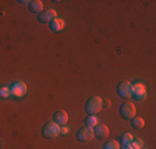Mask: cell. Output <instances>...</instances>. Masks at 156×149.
I'll list each match as a JSON object with an SVG mask.
<instances>
[{
  "label": "cell",
  "instance_id": "1",
  "mask_svg": "<svg viewBox=\"0 0 156 149\" xmlns=\"http://www.w3.org/2000/svg\"><path fill=\"white\" fill-rule=\"evenodd\" d=\"M101 109H103V99L100 98V96H91L87 101V104H85V111H87L88 114H96Z\"/></svg>",
  "mask_w": 156,
  "mask_h": 149
},
{
  "label": "cell",
  "instance_id": "2",
  "mask_svg": "<svg viewBox=\"0 0 156 149\" xmlns=\"http://www.w3.org/2000/svg\"><path fill=\"white\" fill-rule=\"evenodd\" d=\"M146 86H144L143 83H135L131 85V96L136 99V101H143V99H146Z\"/></svg>",
  "mask_w": 156,
  "mask_h": 149
},
{
  "label": "cell",
  "instance_id": "3",
  "mask_svg": "<svg viewBox=\"0 0 156 149\" xmlns=\"http://www.w3.org/2000/svg\"><path fill=\"white\" fill-rule=\"evenodd\" d=\"M42 134L47 137V139H51V137H57L60 134V126L57 123H47L42 129Z\"/></svg>",
  "mask_w": 156,
  "mask_h": 149
},
{
  "label": "cell",
  "instance_id": "4",
  "mask_svg": "<svg viewBox=\"0 0 156 149\" xmlns=\"http://www.w3.org/2000/svg\"><path fill=\"white\" fill-rule=\"evenodd\" d=\"M120 114H121V116H123L125 119H133V118H135V114H136L135 104L129 103V101L123 103V104L120 106Z\"/></svg>",
  "mask_w": 156,
  "mask_h": 149
},
{
  "label": "cell",
  "instance_id": "5",
  "mask_svg": "<svg viewBox=\"0 0 156 149\" xmlns=\"http://www.w3.org/2000/svg\"><path fill=\"white\" fill-rule=\"evenodd\" d=\"M10 93H12V96H15V98H23L25 93H27V85L22 83V81H17V83H13L12 86H10Z\"/></svg>",
  "mask_w": 156,
  "mask_h": 149
},
{
  "label": "cell",
  "instance_id": "6",
  "mask_svg": "<svg viewBox=\"0 0 156 149\" xmlns=\"http://www.w3.org/2000/svg\"><path fill=\"white\" fill-rule=\"evenodd\" d=\"M116 91H118V95L125 99L131 98V83H129V81H121V83H118Z\"/></svg>",
  "mask_w": 156,
  "mask_h": 149
},
{
  "label": "cell",
  "instance_id": "7",
  "mask_svg": "<svg viewBox=\"0 0 156 149\" xmlns=\"http://www.w3.org/2000/svg\"><path fill=\"white\" fill-rule=\"evenodd\" d=\"M76 137H78V141H81V143H87V141H90L91 137H93V129L88 128V126H83V128H80Z\"/></svg>",
  "mask_w": 156,
  "mask_h": 149
},
{
  "label": "cell",
  "instance_id": "8",
  "mask_svg": "<svg viewBox=\"0 0 156 149\" xmlns=\"http://www.w3.org/2000/svg\"><path fill=\"white\" fill-rule=\"evenodd\" d=\"M55 18H57V12H55L53 9H50V10H43V12L40 13L38 20H40V23H50Z\"/></svg>",
  "mask_w": 156,
  "mask_h": 149
},
{
  "label": "cell",
  "instance_id": "9",
  "mask_svg": "<svg viewBox=\"0 0 156 149\" xmlns=\"http://www.w3.org/2000/svg\"><path fill=\"white\" fill-rule=\"evenodd\" d=\"M108 134H110V129L106 128L105 124H98V126H95V128H93V136L98 137V139H105Z\"/></svg>",
  "mask_w": 156,
  "mask_h": 149
},
{
  "label": "cell",
  "instance_id": "10",
  "mask_svg": "<svg viewBox=\"0 0 156 149\" xmlns=\"http://www.w3.org/2000/svg\"><path fill=\"white\" fill-rule=\"evenodd\" d=\"M28 5V10L33 13H42L43 12V2L42 0H30V2H27Z\"/></svg>",
  "mask_w": 156,
  "mask_h": 149
},
{
  "label": "cell",
  "instance_id": "11",
  "mask_svg": "<svg viewBox=\"0 0 156 149\" xmlns=\"http://www.w3.org/2000/svg\"><path fill=\"white\" fill-rule=\"evenodd\" d=\"M53 123H57L58 126H65L66 123H68V114L65 113V111H57L53 116Z\"/></svg>",
  "mask_w": 156,
  "mask_h": 149
},
{
  "label": "cell",
  "instance_id": "12",
  "mask_svg": "<svg viewBox=\"0 0 156 149\" xmlns=\"http://www.w3.org/2000/svg\"><path fill=\"white\" fill-rule=\"evenodd\" d=\"M50 27L53 32H62V30L65 28V22H63L62 18H55V20L50 22Z\"/></svg>",
  "mask_w": 156,
  "mask_h": 149
},
{
  "label": "cell",
  "instance_id": "13",
  "mask_svg": "<svg viewBox=\"0 0 156 149\" xmlns=\"http://www.w3.org/2000/svg\"><path fill=\"white\" fill-rule=\"evenodd\" d=\"M85 123H87L88 128L93 129L95 126H98V124H100V119L96 118V114H88V118H87V121H85Z\"/></svg>",
  "mask_w": 156,
  "mask_h": 149
},
{
  "label": "cell",
  "instance_id": "14",
  "mask_svg": "<svg viewBox=\"0 0 156 149\" xmlns=\"http://www.w3.org/2000/svg\"><path fill=\"white\" fill-rule=\"evenodd\" d=\"M133 137H135V136H133V134L131 133H125L123 134V136H121V139H120V143H121V146H128V144L129 143H131V141H133Z\"/></svg>",
  "mask_w": 156,
  "mask_h": 149
},
{
  "label": "cell",
  "instance_id": "15",
  "mask_svg": "<svg viewBox=\"0 0 156 149\" xmlns=\"http://www.w3.org/2000/svg\"><path fill=\"white\" fill-rule=\"evenodd\" d=\"M120 143L118 141H115V139H108L105 143V146H103V149H120Z\"/></svg>",
  "mask_w": 156,
  "mask_h": 149
},
{
  "label": "cell",
  "instance_id": "16",
  "mask_svg": "<svg viewBox=\"0 0 156 149\" xmlns=\"http://www.w3.org/2000/svg\"><path fill=\"white\" fill-rule=\"evenodd\" d=\"M12 96V93H10V86H0V98L7 99Z\"/></svg>",
  "mask_w": 156,
  "mask_h": 149
},
{
  "label": "cell",
  "instance_id": "17",
  "mask_svg": "<svg viewBox=\"0 0 156 149\" xmlns=\"http://www.w3.org/2000/svg\"><path fill=\"white\" fill-rule=\"evenodd\" d=\"M131 124L133 126H135V128H143V126H144V121H143V119H141V118H133V123H131Z\"/></svg>",
  "mask_w": 156,
  "mask_h": 149
},
{
  "label": "cell",
  "instance_id": "18",
  "mask_svg": "<svg viewBox=\"0 0 156 149\" xmlns=\"http://www.w3.org/2000/svg\"><path fill=\"white\" fill-rule=\"evenodd\" d=\"M70 133V128H68V126H60V134H68Z\"/></svg>",
  "mask_w": 156,
  "mask_h": 149
},
{
  "label": "cell",
  "instance_id": "19",
  "mask_svg": "<svg viewBox=\"0 0 156 149\" xmlns=\"http://www.w3.org/2000/svg\"><path fill=\"white\" fill-rule=\"evenodd\" d=\"M103 106H106V108L111 106V101H108V99H106V101H103Z\"/></svg>",
  "mask_w": 156,
  "mask_h": 149
},
{
  "label": "cell",
  "instance_id": "20",
  "mask_svg": "<svg viewBox=\"0 0 156 149\" xmlns=\"http://www.w3.org/2000/svg\"><path fill=\"white\" fill-rule=\"evenodd\" d=\"M120 149H126V147H123V146H121V147H120Z\"/></svg>",
  "mask_w": 156,
  "mask_h": 149
},
{
  "label": "cell",
  "instance_id": "21",
  "mask_svg": "<svg viewBox=\"0 0 156 149\" xmlns=\"http://www.w3.org/2000/svg\"><path fill=\"white\" fill-rule=\"evenodd\" d=\"M141 149H144V147H141Z\"/></svg>",
  "mask_w": 156,
  "mask_h": 149
}]
</instances>
